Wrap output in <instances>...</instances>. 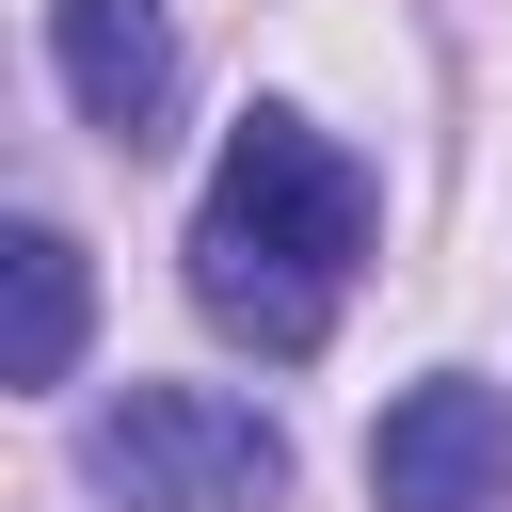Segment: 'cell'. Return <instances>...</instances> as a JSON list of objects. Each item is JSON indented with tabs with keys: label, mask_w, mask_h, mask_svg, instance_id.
I'll list each match as a JSON object with an SVG mask.
<instances>
[{
	"label": "cell",
	"mask_w": 512,
	"mask_h": 512,
	"mask_svg": "<svg viewBox=\"0 0 512 512\" xmlns=\"http://www.w3.org/2000/svg\"><path fill=\"white\" fill-rule=\"evenodd\" d=\"M80 464L112 512H288V432L224 384H128L80 432Z\"/></svg>",
	"instance_id": "obj_2"
},
{
	"label": "cell",
	"mask_w": 512,
	"mask_h": 512,
	"mask_svg": "<svg viewBox=\"0 0 512 512\" xmlns=\"http://www.w3.org/2000/svg\"><path fill=\"white\" fill-rule=\"evenodd\" d=\"M0 288H16V352H0V368H16L32 400H48V384H80V320H96L80 240H64V224H16V240H0Z\"/></svg>",
	"instance_id": "obj_5"
},
{
	"label": "cell",
	"mask_w": 512,
	"mask_h": 512,
	"mask_svg": "<svg viewBox=\"0 0 512 512\" xmlns=\"http://www.w3.org/2000/svg\"><path fill=\"white\" fill-rule=\"evenodd\" d=\"M48 64H64L80 128H112L128 160L176 128V16L160 0H48Z\"/></svg>",
	"instance_id": "obj_4"
},
{
	"label": "cell",
	"mask_w": 512,
	"mask_h": 512,
	"mask_svg": "<svg viewBox=\"0 0 512 512\" xmlns=\"http://www.w3.org/2000/svg\"><path fill=\"white\" fill-rule=\"evenodd\" d=\"M368 224L384 208H368V160L352 144H320L304 112H240L224 160H208V208H192V304L240 352L304 368L336 336L352 272H368Z\"/></svg>",
	"instance_id": "obj_1"
},
{
	"label": "cell",
	"mask_w": 512,
	"mask_h": 512,
	"mask_svg": "<svg viewBox=\"0 0 512 512\" xmlns=\"http://www.w3.org/2000/svg\"><path fill=\"white\" fill-rule=\"evenodd\" d=\"M368 496H384V512H512V400H496L480 368L400 384L384 432H368Z\"/></svg>",
	"instance_id": "obj_3"
}]
</instances>
